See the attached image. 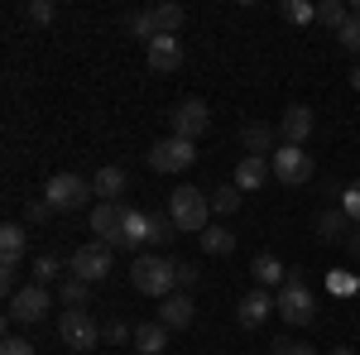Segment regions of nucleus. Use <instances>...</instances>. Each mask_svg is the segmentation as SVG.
Masks as SVG:
<instances>
[{
    "label": "nucleus",
    "instance_id": "nucleus-1",
    "mask_svg": "<svg viewBox=\"0 0 360 355\" xmlns=\"http://www.w3.org/2000/svg\"><path fill=\"white\" fill-rule=\"evenodd\" d=\"M130 283H135V293L164 302L168 293L178 288V259H168V254H135V264H130Z\"/></svg>",
    "mask_w": 360,
    "mask_h": 355
},
{
    "label": "nucleus",
    "instance_id": "nucleus-2",
    "mask_svg": "<svg viewBox=\"0 0 360 355\" xmlns=\"http://www.w3.org/2000/svg\"><path fill=\"white\" fill-rule=\"evenodd\" d=\"M207 217H212V197H207L202 188H188V183H183L178 192H168V221H173L178 231L202 235V231L212 226Z\"/></svg>",
    "mask_w": 360,
    "mask_h": 355
},
{
    "label": "nucleus",
    "instance_id": "nucleus-3",
    "mask_svg": "<svg viewBox=\"0 0 360 355\" xmlns=\"http://www.w3.org/2000/svg\"><path fill=\"white\" fill-rule=\"evenodd\" d=\"M173 235H178V226L168 221V212L159 217V212H135V207H130V217H125V240H120V250L168 245Z\"/></svg>",
    "mask_w": 360,
    "mask_h": 355
},
{
    "label": "nucleus",
    "instance_id": "nucleus-4",
    "mask_svg": "<svg viewBox=\"0 0 360 355\" xmlns=\"http://www.w3.org/2000/svg\"><path fill=\"white\" fill-rule=\"evenodd\" d=\"M39 197H44V202H49V207H53L58 217H63V212H68V217H72V212H82L86 202H91V197H96V188H91V183H86L82 173H53V178H49V183H44V192H39Z\"/></svg>",
    "mask_w": 360,
    "mask_h": 355
},
{
    "label": "nucleus",
    "instance_id": "nucleus-5",
    "mask_svg": "<svg viewBox=\"0 0 360 355\" xmlns=\"http://www.w3.org/2000/svg\"><path fill=\"white\" fill-rule=\"evenodd\" d=\"M274 312L288 322V327H307V322L317 317V302H312V293H307L303 278H288V283L274 293Z\"/></svg>",
    "mask_w": 360,
    "mask_h": 355
},
{
    "label": "nucleus",
    "instance_id": "nucleus-6",
    "mask_svg": "<svg viewBox=\"0 0 360 355\" xmlns=\"http://www.w3.org/2000/svg\"><path fill=\"white\" fill-rule=\"evenodd\" d=\"M269 168H274V178L283 188H303V183H312V173H317V168H312V154L298 149V144H278Z\"/></svg>",
    "mask_w": 360,
    "mask_h": 355
},
{
    "label": "nucleus",
    "instance_id": "nucleus-7",
    "mask_svg": "<svg viewBox=\"0 0 360 355\" xmlns=\"http://www.w3.org/2000/svg\"><path fill=\"white\" fill-rule=\"evenodd\" d=\"M144 159H149V168H154V173H188V168L197 164V144H193V139L168 135V139H159Z\"/></svg>",
    "mask_w": 360,
    "mask_h": 355
},
{
    "label": "nucleus",
    "instance_id": "nucleus-8",
    "mask_svg": "<svg viewBox=\"0 0 360 355\" xmlns=\"http://www.w3.org/2000/svg\"><path fill=\"white\" fill-rule=\"evenodd\" d=\"M49 307H53V293H49L44 283H25V288L10 298V312H5V317H10L15 327H34V322L49 317Z\"/></svg>",
    "mask_w": 360,
    "mask_h": 355
},
{
    "label": "nucleus",
    "instance_id": "nucleus-9",
    "mask_svg": "<svg viewBox=\"0 0 360 355\" xmlns=\"http://www.w3.org/2000/svg\"><path fill=\"white\" fill-rule=\"evenodd\" d=\"M125 217H130L125 202H96L91 207V235H96V245L120 250V240H125Z\"/></svg>",
    "mask_w": 360,
    "mask_h": 355
},
{
    "label": "nucleus",
    "instance_id": "nucleus-10",
    "mask_svg": "<svg viewBox=\"0 0 360 355\" xmlns=\"http://www.w3.org/2000/svg\"><path fill=\"white\" fill-rule=\"evenodd\" d=\"M58 336H63L68 351H96V346H101V322H96L91 312H63Z\"/></svg>",
    "mask_w": 360,
    "mask_h": 355
},
{
    "label": "nucleus",
    "instance_id": "nucleus-11",
    "mask_svg": "<svg viewBox=\"0 0 360 355\" xmlns=\"http://www.w3.org/2000/svg\"><path fill=\"white\" fill-rule=\"evenodd\" d=\"M168 125H173V135H178V139H197V135H207L212 110H207L202 96H183V101L173 106V115H168Z\"/></svg>",
    "mask_w": 360,
    "mask_h": 355
},
{
    "label": "nucleus",
    "instance_id": "nucleus-12",
    "mask_svg": "<svg viewBox=\"0 0 360 355\" xmlns=\"http://www.w3.org/2000/svg\"><path fill=\"white\" fill-rule=\"evenodd\" d=\"M68 273H72V278H82V283H101V278H111V245H82V250H72Z\"/></svg>",
    "mask_w": 360,
    "mask_h": 355
},
{
    "label": "nucleus",
    "instance_id": "nucleus-13",
    "mask_svg": "<svg viewBox=\"0 0 360 355\" xmlns=\"http://www.w3.org/2000/svg\"><path fill=\"white\" fill-rule=\"evenodd\" d=\"M144 63H149L154 72H178V67H183V39H178V34L149 39V44H144Z\"/></svg>",
    "mask_w": 360,
    "mask_h": 355
},
{
    "label": "nucleus",
    "instance_id": "nucleus-14",
    "mask_svg": "<svg viewBox=\"0 0 360 355\" xmlns=\"http://www.w3.org/2000/svg\"><path fill=\"white\" fill-rule=\"evenodd\" d=\"M269 312H274V293H269V288H255V293H245V298L236 302V322H240L245 331L264 327Z\"/></svg>",
    "mask_w": 360,
    "mask_h": 355
},
{
    "label": "nucleus",
    "instance_id": "nucleus-15",
    "mask_svg": "<svg viewBox=\"0 0 360 355\" xmlns=\"http://www.w3.org/2000/svg\"><path fill=\"white\" fill-rule=\"evenodd\" d=\"M312 125H317V120H312V106H288L283 115H278V139L303 149L307 135H312Z\"/></svg>",
    "mask_w": 360,
    "mask_h": 355
},
{
    "label": "nucleus",
    "instance_id": "nucleus-16",
    "mask_svg": "<svg viewBox=\"0 0 360 355\" xmlns=\"http://www.w3.org/2000/svg\"><path fill=\"white\" fill-rule=\"evenodd\" d=\"M193 317H197V302L188 298V293H168V298L159 302V322H164L168 331L193 327Z\"/></svg>",
    "mask_w": 360,
    "mask_h": 355
},
{
    "label": "nucleus",
    "instance_id": "nucleus-17",
    "mask_svg": "<svg viewBox=\"0 0 360 355\" xmlns=\"http://www.w3.org/2000/svg\"><path fill=\"white\" fill-rule=\"evenodd\" d=\"M240 139H245V154H255V159H274V139H278V125H264V120H255V125H245L240 130Z\"/></svg>",
    "mask_w": 360,
    "mask_h": 355
},
{
    "label": "nucleus",
    "instance_id": "nucleus-18",
    "mask_svg": "<svg viewBox=\"0 0 360 355\" xmlns=\"http://www.w3.org/2000/svg\"><path fill=\"white\" fill-rule=\"evenodd\" d=\"M269 173H274V168H269V159L245 154V159L236 164V188H240V192H259L264 183H269Z\"/></svg>",
    "mask_w": 360,
    "mask_h": 355
},
{
    "label": "nucleus",
    "instance_id": "nucleus-19",
    "mask_svg": "<svg viewBox=\"0 0 360 355\" xmlns=\"http://www.w3.org/2000/svg\"><path fill=\"white\" fill-rule=\"evenodd\" d=\"M250 273H255V288H283L288 283V269L278 264V254H255V264H250Z\"/></svg>",
    "mask_w": 360,
    "mask_h": 355
},
{
    "label": "nucleus",
    "instance_id": "nucleus-20",
    "mask_svg": "<svg viewBox=\"0 0 360 355\" xmlns=\"http://www.w3.org/2000/svg\"><path fill=\"white\" fill-rule=\"evenodd\" d=\"M351 231H356V226H351V217H346L341 207H327V212L317 217V240H327V245H332V240H346Z\"/></svg>",
    "mask_w": 360,
    "mask_h": 355
},
{
    "label": "nucleus",
    "instance_id": "nucleus-21",
    "mask_svg": "<svg viewBox=\"0 0 360 355\" xmlns=\"http://www.w3.org/2000/svg\"><path fill=\"white\" fill-rule=\"evenodd\" d=\"M125 183H130V178H125V168H115V164H106L96 178H91V188H96V197H101V202H120Z\"/></svg>",
    "mask_w": 360,
    "mask_h": 355
},
{
    "label": "nucleus",
    "instance_id": "nucleus-22",
    "mask_svg": "<svg viewBox=\"0 0 360 355\" xmlns=\"http://www.w3.org/2000/svg\"><path fill=\"white\" fill-rule=\"evenodd\" d=\"M135 351H144V355L168 351V327L164 322H139L135 327Z\"/></svg>",
    "mask_w": 360,
    "mask_h": 355
},
{
    "label": "nucleus",
    "instance_id": "nucleus-23",
    "mask_svg": "<svg viewBox=\"0 0 360 355\" xmlns=\"http://www.w3.org/2000/svg\"><path fill=\"white\" fill-rule=\"evenodd\" d=\"M25 245H29V231L20 221H5L0 226V259H25Z\"/></svg>",
    "mask_w": 360,
    "mask_h": 355
},
{
    "label": "nucleus",
    "instance_id": "nucleus-24",
    "mask_svg": "<svg viewBox=\"0 0 360 355\" xmlns=\"http://www.w3.org/2000/svg\"><path fill=\"white\" fill-rule=\"evenodd\" d=\"M58 298H63L68 312H86V302H91V283H82V278H72V273H68V278L58 283Z\"/></svg>",
    "mask_w": 360,
    "mask_h": 355
},
{
    "label": "nucleus",
    "instance_id": "nucleus-25",
    "mask_svg": "<svg viewBox=\"0 0 360 355\" xmlns=\"http://www.w3.org/2000/svg\"><path fill=\"white\" fill-rule=\"evenodd\" d=\"M197 240H202V250H207V254H231V250H236V231H226L221 221H217V226H207Z\"/></svg>",
    "mask_w": 360,
    "mask_h": 355
},
{
    "label": "nucleus",
    "instance_id": "nucleus-26",
    "mask_svg": "<svg viewBox=\"0 0 360 355\" xmlns=\"http://www.w3.org/2000/svg\"><path fill=\"white\" fill-rule=\"evenodd\" d=\"M240 202H245V192L236 188V183H231V188H217V192H212V212H217V217H231V212H240Z\"/></svg>",
    "mask_w": 360,
    "mask_h": 355
},
{
    "label": "nucleus",
    "instance_id": "nucleus-27",
    "mask_svg": "<svg viewBox=\"0 0 360 355\" xmlns=\"http://www.w3.org/2000/svg\"><path fill=\"white\" fill-rule=\"evenodd\" d=\"M351 20V10L341 5V0H317V25H327V29H341Z\"/></svg>",
    "mask_w": 360,
    "mask_h": 355
},
{
    "label": "nucleus",
    "instance_id": "nucleus-28",
    "mask_svg": "<svg viewBox=\"0 0 360 355\" xmlns=\"http://www.w3.org/2000/svg\"><path fill=\"white\" fill-rule=\"evenodd\" d=\"M183 5H154V25H159V34H178L183 29Z\"/></svg>",
    "mask_w": 360,
    "mask_h": 355
},
{
    "label": "nucleus",
    "instance_id": "nucleus-29",
    "mask_svg": "<svg viewBox=\"0 0 360 355\" xmlns=\"http://www.w3.org/2000/svg\"><path fill=\"white\" fill-rule=\"evenodd\" d=\"M125 25H130V34H135V39H144V44H149V39H159V25H154V5H149V10H135Z\"/></svg>",
    "mask_w": 360,
    "mask_h": 355
},
{
    "label": "nucleus",
    "instance_id": "nucleus-30",
    "mask_svg": "<svg viewBox=\"0 0 360 355\" xmlns=\"http://www.w3.org/2000/svg\"><path fill=\"white\" fill-rule=\"evenodd\" d=\"M34 283H44V288H49V283H53V278H68V273H63V264H58L53 254H39V259H34Z\"/></svg>",
    "mask_w": 360,
    "mask_h": 355
},
{
    "label": "nucleus",
    "instance_id": "nucleus-31",
    "mask_svg": "<svg viewBox=\"0 0 360 355\" xmlns=\"http://www.w3.org/2000/svg\"><path fill=\"white\" fill-rule=\"evenodd\" d=\"M278 15H283L288 25H307V20H317V5H303V0H283V5H278Z\"/></svg>",
    "mask_w": 360,
    "mask_h": 355
},
{
    "label": "nucleus",
    "instance_id": "nucleus-32",
    "mask_svg": "<svg viewBox=\"0 0 360 355\" xmlns=\"http://www.w3.org/2000/svg\"><path fill=\"white\" fill-rule=\"evenodd\" d=\"M336 44H341L346 53H356V58H360V15H351L346 25L336 29Z\"/></svg>",
    "mask_w": 360,
    "mask_h": 355
},
{
    "label": "nucleus",
    "instance_id": "nucleus-33",
    "mask_svg": "<svg viewBox=\"0 0 360 355\" xmlns=\"http://www.w3.org/2000/svg\"><path fill=\"white\" fill-rule=\"evenodd\" d=\"M53 15H58L53 0H29V5H25V20H29V25H53Z\"/></svg>",
    "mask_w": 360,
    "mask_h": 355
},
{
    "label": "nucleus",
    "instance_id": "nucleus-34",
    "mask_svg": "<svg viewBox=\"0 0 360 355\" xmlns=\"http://www.w3.org/2000/svg\"><path fill=\"white\" fill-rule=\"evenodd\" d=\"M0 288H5V298L20 293V259H0Z\"/></svg>",
    "mask_w": 360,
    "mask_h": 355
},
{
    "label": "nucleus",
    "instance_id": "nucleus-35",
    "mask_svg": "<svg viewBox=\"0 0 360 355\" xmlns=\"http://www.w3.org/2000/svg\"><path fill=\"white\" fill-rule=\"evenodd\" d=\"M341 212L351 217V226H360V178L346 183V192H341Z\"/></svg>",
    "mask_w": 360,
    "mask_h": 355
},
{
    "label": "nucleus",
    "instance_id": "nucleus-36",
    "mask_svg": "<svg viewBox=\"0 0 360 355\" xmlns=\"http://www.w3.org/2000/svg\"><path fill=\"white\" fill-rule=\"evenodd\" d=\"M25 217H29V226H44V221L58 217V212L49 207V202H44V197H29V202H25Z\"/></svg>",
    "mask_w": 360,
    "mask_h": 355
},
{
    "label": "nucleus",
    "instance_id": "nucleus-37",
    "mask_svg": "<svg viewBox=\"0 0 360 355\" xmlns=\"http://www.w3.org/2000/svg\"><path fill=\"white\" fill-rule=\"evenodd\" d=\"M101 341H106V346H125V341H130V327H125V322H106V327H101Z\"/></svg>",
    "mask_w": 360,
    "mask_h": 355
},
{
    "label": "nucleus",
    "instance_id": "nucleus-38",
    "mask_svg": "<svg viewBox=\"0 0 360 355\" xmlns=\"http://www.w3.org/2000/svg\"><path fill=\"white\" fill-rule=\"evenodd\" d=\"M274 355H317L312 346H303V341H293V336H278L274 341Z\"/></svg>",
    "mask_w": 360,
    "mask_h": 355
},
{
    "label": "nucleus",
    "instance_id": "nucleus-39",
    "mask_svg": "<svg viewBox=\"0 0 360 355\" xmlns=\"http://www.w3.org/2000/svg\"><path fill=\"white\" fill-rule=\"evenodd\" d=\"M197 283H202V269H197V264H188V259H183V264H178V288H183V293H188V288H197Z\"/></svg>",
    "mask_w": 360,
    "mask_h": 355
},
{
    "label": "nucleus",
    "instance_id": "nucleus-40",
    "mask_svg": "<svg viewBox=\"0 0 360 355\" xmlns=\"http://www.w3.org/2000/svg\"><path fill=\"white\" fill-rule=\"evenodd\" d=\"M0 355H39V351H34L29 341H20V336H5V341H0Z\"/></svg>",
    "mask_w": 360,
    "mask_h": 355
},
{
    "label": "nucleus",
    "instance_id": "nucleus-41",
    "mask_svg": "<svg viewBox=\"0 0 360 355\" xmlns=\"http://www.w3.org/2000/svg\"><path fill=\"white\" fill-rule=\"evenodd\" d=\"M327 283H332V293H356V278L351 273H332Z\"/></svg>",
    "mask_w": 360,
    "mask_h": 355
},
{
    "label": "nucleus",
    "instance_id": "nucleus-42",
    "mask_svg": "<svg viewBox=\"0 0 360 355\" xmlns=\"http://www.w3.org/2000/svg\"><path fill=\"white\" fill-rule=\"evenodd\" d=\"M346 250H351V254H360V226L351 231V235H346Z\"/></svg>",
    "mask_w": 360,
    "mask_h": 355
},
{
    "label": "nucleus",
    "instance_id": "nucleus-43",
    "mask_svg": "<svg viewBox=\"0 0 360 355\" xmlns=\"http://www.w3.org/2000/svg\"><path fill=\"white\" fill-rule=\"evenodd\" d=\"M351 86H356V91H360V63H356V67H351Z\"/></svg>",
    "mask_w": 360,
    "mask_h": 355
},
{
    "label": "nucleus",
    "instance_id": "nucleus-44",
    "mask_svg": "<svg viewBox=\"0 0 360 355\" xmlns=\"http://www.w3.org/2000/svg\"><path fill=\"white\" fill-rule=\"evenodd\" d=\"M332 355H356V351H351V346H336V351Z\"/></svg>",
    "mask_w": 360,
    "mask_h": 355
}]
</instances>
